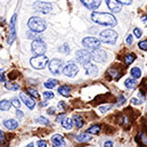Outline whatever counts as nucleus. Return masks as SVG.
<instances>
[{
    "instance_id": "1",
    "label": "nucleus",
    "mask_w": 147,
    "mask_h": 147,
    "mask_svg": "<svg viewBox=\"0 0 147 147\" xmlns=\"http://www.w3.org/2000/svg\"><path fill=\"white\" fill-rule=\"evenodd\" d=\"M91 20L100 25H104V26H110L113 28L117 24L116 22V18L110 14V13H99V11H94L91 14Z\"/></svg>"
},
{
    "instance_id": "2",
    "label": "nucleus",
    "mask_w": 147,
    "mask_h": 147,
    "mask_svg": "<svg viewBox=\"0 0 147 147\" xmlns=\"http://www.w3.org/2000/svg\"><path fill=\"white\" fill-rule=\"evenodd\" d=\"M28 25H29V28H30V30H31L32 32H37V33L38 32L45 31L46 28H47L46 22H45L42 18L36 17V16H33V17H31V18L29 20Z\"/></svg>"
},
{
    "instance_id": "3",
    "label": "nucleus",
    "mask_w": 147,
    "mask_h": 147,
    "mask_svg": "<svg viewBox=\"0 0 147 147\" xmlns=\"http://www.w3.org/2000/svg\"><path fill=\"white\" fill-rule=\"evenodd\" d=\"M30 63H31V65H32L34 69H37V70H42V69H45V67L47 66V64H48V57H47L46 55H39V56H36V57L31 58Z\"/></svg>"
},
{
    "instance_id": "4",
    "label": "nucleus",
    "mask_w": 147,
    "mask_h": 147,
    "mask_svg": "<svg viewBox=\"0 0 147 147\" xmlns=\"http://www.w3.org/2000/svg\"><path fill=\"white\" fill-rule=\"evenodd\" d=\"M100 40L105 43H110V45H114L117 40V33L113 30H105L100 33Z\"/></svg>"
},
{
    "instance_id": "5",
    "label": "nucleus",
    "mask_w": 147,
    "mask_h": 147,
    "mask_svg": "<svg viewBox=\"0 0 147 147\" xmlns=\"http://www.w3.org/2000/svg\"><path fill=\"white\" fill-rule=\"evenodd\" d=\"M82 45L86 48H88V49L95 50V49H97V48L100 47V40L92 37H87L82 40Z\"/></svg>"
},
{
    "instance_id": "6",
    "label": "nucleus",
    "mask_w": 147,
    "mask_h": 147,
    "mask_svg": "<svg viewBox=\"0 0 147 147\" xmlns=\"http://www.w3.org/2000/svg\"><path fill=\"white\" fill-rule=\"evenodd\" d=\"M33 8L36 11H39L41 14H48L53 9V5L49 2H43V1H37L33 3Z\"/></svg>"
},
{
    "instance_id": "7",
    "label": "nucleus",
    "mask_w": 147,
    "mask_h": 147,
    "mask_svg": "<svg viewBox=\"0 0 147 147\" xmlns=\"http://www.w3.org/2000/svg\"><path fill=\"white\" fill-rule=\"evenodd\" d=\"M31 49H32V53L33 54H36L37 56L39 55H43L45 53H46V45H45V42L41 40V39H39V40H34L33 42H32V46H31Z\"/></svg>"
},
{
    "instance_id": "8",
    "label": "nucleus",
    "mask_w": 147,
    "mask_h": 147,
    "mask_svg": "<svg viewBox=\"0 0 147 147\" xmlns=\"http://www.w3.org/2000/svg\"><path fill=\"white\" fill-rule=\"evenodd\" d=\"M48 65H49V70L54 74H61L63 72L64 64H63V61L61 59H53Z\"/></svg>"
},
{
    "instance_id": "9",
    "label": "nucleus",
    "mask_w": 147,
    "mask_h": 147,
    "mask_svg": "<svg viewBox=\"0 0 147 147\" xmlns=\"http://www.w3.org/2000/svg\"><path fill=\"white\" fill-rule=\"evenodd\" d=\"M76 59L78 62H80L81 64H87V63H90L91 61V54L84 49H81V50H78L76 51Z\"/></svg>"
},
{
    "instance_id": "10",
    "label": "nucleus",
    "mask_w": 147,
    "mask_h": 147,
    "mask_svg": "<svg viewBox=\"0 0 147 147\" xmlns=\"http://www.w3.org/2000/svg\"><path fill=\"white\" fill-rule=\"evenodd\" d=\"M78 71H79V67H78V65L74 62H69L63 67V73L65 74L66 76H70V78L74 76L75 74L78 73Z\"/></svg>"
},
{
    "instance_id": "11",
    "label": "nucleus",
    "mask_w": 147,
    "mask_h": 147,
    "mask_svg": "<svg viewBox=\"0 0 147 147\" xmlns=\"http://www.w3.org/2000/svg\"><path fill=\"white\" fill-rule=\"evenodd\" d=\"M91 58H92L94 61H96L97 63H104V62H106V59H107V55H106V53H105L104 50L97 48V49L92 50Z\"/></svg>"
},
{
    "instance_id": "12",
    "label": "nucleus",
    "mask_w": 147,
    "mask_h": 147,
    "mask_svg": "<svg viewBox=\"0 0 147 147\" xmlns=\"http://www.w3.org/2000/svg\"><path fill=\"white\" fill-rule=\"evenodd\" d=\"M15 23H16V15H13L11 21H10V25H9V38L7 40L8 45H11L13 41L16 38V31H15Z\"/></svg>"
},
{
    "instance_id": "13",
    "label": "nucleus",
    "mask_w": 147,
    "mask_h": 147,
    "mask_svg": "<svg viewBox=\"0 0 147 147\" xmlns=\"http://www.w3.org/2000/svg\"><path fill=\"white\" fill-rule=\"evenodd\" d=\"M106 1V5H107V7L110 8L111 11H113V13H120L121 11V9H122V3L121 2H119L117 0H105Z\"/></svg>"
},
{
    "instance_id": "14",
    "label": "nucleus",
    "mask_w": 147,
    "mask_h": 147,
    "mask_svg": "<svg viewBox=\"0 0 147 147\" xmlns=\"http://www.w3.org/2000/svg\"><path fill=\"white\" fill-rule=\"evenodd\" d=\"M20 97H21V100H23V103H24L30 110H33V109H34L36 102L33 100V98H31V97H30L29 95H26L25 92H21Z\"/></svg>"
},
{
    "instance_id": "15",
    "label": "nucleus",
    "mask_w": 147,
    "mask_h": 147,
    "mask_svg": "<svg viewBox=\"0 0 147 147\" xmlns=\"http://www.w3.org/2000/svg\"><path fill=\"white\" fill-rule=\"evenodd\" d=\"M51 143H53V147H65V140L63 138V136L56 134L51 137Z\"/></svg>"
},
{
    "instance_id": "16",
    "label": "nucleus",
    "mask_w": 147,
    "mask_h": 147,
    "mask_svg": "<svg viewBox=\"0 0 147 147\" xmlns=\"http://www.w3.org/2000/svg\"><path fill=\"white\" fill-rule=\"evenodd\" d=\"M81 2L88 8V9H97L100 6L102 0H81Z\"/></svg>"
},
{
    "instance_id": "17",
    "label": "nucleus",
    "mask_w": 147,
    "mask_h": 147,
    "mask_svg": "<svg viewBox=\"0 0 147 147\" xmlns=\"http://www.w3.org/2000/svg\"><path fill=\"white\" fill-rule=\"evenodd\" d=\"M83 67H84L86 72L89 74V75H91V76H95V75H97V73H98V69L95 65L90 64V63L83 64Z\"/></svg>"
},
{
    "instance_id": "18",
    "label": "nucleus",
    "mask_w": 147,
    "mask_h": 147,
    "mask_svg": "<svg viewBox=\"0 0 147 147\" xmlns=\"http://www.w3.org/2000/svg\"><path fill=\"white\" fill-rule=\"evenodd\" d=\"M3 124H5V127H6L7 129H10V130H14V129H16V128L18 127L17 121H15V120H10V119L3 121Z\"/></svg>"
},
{
    "instance_id": "19",
    "label": "nucleus",
    "mask_w": 147,
    "mask_h": 147,
    "mask_svg": "<svg viewBox=\"0 0 147 147\" xmlns=\"http://www.w3.org/2000/svg\"><path fill=\"white\" fill-rule=\"evenodd\" d=\"M70 91H71V88H70L69 86H62V87L58 88L59 95H62V96H64V97H69L70 94H71Z\"/></svg>"
},
{
    "instance_id": "20",
    "label": "nucleus",
    "mask_w": 147,
    "mask_h": 147,
    "mask_svg": "<svg viewBox=\"0 0 147 147\" xmlns=\"http://www.w3.org/2000/svg\"><path fill=\"white\" fill-rule=\"evenodd\" d=\"M99 131H100V125H98V124H94V125H91V127L88 128L87 134H90V135H98Z\"/></svg>"
},
{
    "instance_id": "21",
    "label": "nucleus",
    "mask_w": 147,
    "mask_h": 147,
    "mask_svg": "<svg viewBox=\"0 0 147 147\" xmlns=\"http://www.w3.org/2000/svg\"><path fill=\"white\" fill-rule=\"evenodd\" d=\"M124 84H125L127 88H129V89H134V88H136V86H137V80L134 79V78L127 79L125 82H124Z\"/></svg>"
},
{
    "instance_id": "22",
    "label": "nucleus",
    "mask_w": 147,
    "mask_h": 147,
    "mask_svg": "<svg viewBox=\"0 0 147 147\" xmlns=\"http://www.w3.org/2000/svg\"><path fill=\"white\" fill-rule=\"evenodd\" d=\"M61 123H62V125H63V128H65V129H67V130H70V129H72V120L70 119V117H64L62 121H61Z\"/></svg>"
},
{
    "instance_id": "23",
    "label": "nucleus",
    "mask_w": 147,
    "mask_h": 147,
    "mask_svg": "<svg viewBox=\"0 0 147 147\" xmlns=\"http://www.w3.org/2000/svg\"><path fill=\"white\" fill-rule=\"evenodd\" d=\"M73 122H74V124H75L76 128H82V125H83L82 116H80V115H78V114H75V115L73 116Z\"/></svg>"
},
{
    "instance_id": "24",
    "label": "nucleus",
    "mask_w": 147,
    "mask_h": 147,
    "mask_svg": "<svg viewBox=\"0 0 147 147\" xmlns=\"http://www.w3.org/2000/svg\"><path fill=\"white\" fill-rule=\"evenodd\" d=\"M10 106H11V103L9 100L3 99V100L0 102V110L1 111H8L10 109Z\"/></svg>"
},
{
    "instance_id": "25",
    "label": "nucleus",
    "mask_w": 147,
    "mask_h": 147,
    "mask_svg": "<svg viewBox=\"0 0 147 147\" xmlns=\"http://www.w3.org/2000/svg\"><path fill=\"white\" fill-rule=\"evenodd\" d=\"M57 80H55V79H49L47 82H45V87L46 88H48V89H51V88H55L56 86H57Z\"/></svg>"
},
{
    "instance_id": "26",
    "label": "nucleus",
    "mask_w": 147,
    "mask_h": 147,
    "mask_svg": "<svg viewBox=\"0 0 147 147\" xmlns=\"http://www.w3.org/2000/svg\"><path fill=\"white\" fill-rule=\"evenodd\" d=\"M91 139V137L88 135V134H81V135H78L76 136V140L78 142H89Z\"/></svg>"
},
{
    "instance_id": "27",
    "label": "nucleus",
    "mask_w": 147,
    "mask_h": 147,
    "mask_svg": "<svg viewBox=\"0 0 147 147\" xmlns=\"http://www.w3.org/2000/svg\"><path fill=\"white\" fill-rule=\"evenodd\" d=\"M131 76L134 78V79H139L140 76H142V71H140V69L139 67H134L132 70H131Z\"/></svg>"
},
{
    "instance_id": "28",
    "label": "nucleus",
    "mask_w": 147,
    "mask_h": 147,
    "mask_svg": "<svg viewBox=\"0 0 147 147\" xmlns=\"http://www.w3.org/2000/svg\"><path fill=\"white\" fill-rule=\"evenodd\" d=\"M135 59H136V56H135L134 54H127V55L124 56V62H125L127 65H130Z\"/></svg>"
},
{
    "instance_id": "29",
    "label": "nucleus",
    "mask_w": 147,
    "mask_h": 147,
    "mask_svg": "<svg viewBox=\"0 0 147 147\" xmlns=\"http://www.w3.org/2000/svg\"><path fill=\"white\" fill-rule=\"evenodd\" d=\"M6 88L8 90H13V91H16L20 89V86L17 83H13V82H7L6 83Z\"/></svg>"
},
{
    "instance_id": "30",
    "label": "nucleus",
    "mask_w": 147,
    "mask_h": 147,
    "mask_svg": "<svg viewBox=\"0 0 147 147\" xmlns=\"http://www.w3.org/2000/svg\"><path fill=\"white\" fill-rule=\"evenodd\" d=\"M119 73H120V72H119L117 70H113V69L109 70V74H110V76L114 78L115 80H119V79L121 78V75H122V74H119Z\"/></svg>"
},
{
    "instance_id": "31",
    "label": "nucleus",
    "mask_w": 147,
    "mask_h": 147,
    "mask_svg": "<svg viewBox=\"0 0 147 147\" xmlns=\"http://www.w3.org/2000/svg\"><path fill=\"white\" fill-rule=\"evenodd\" d=\"M28 92H29L33 98H37V99L39 98V92H38L36 89H33V88H29V89H28Z\"/></svg>"
},
{
    "instance_id": "32",
    "label": "nucleus",
    "mask_w": 147,
    "mask_h": 147,
    "mask_svg": "<svg viewBox=\"0 0 147 147\" xmlns=\"http://www.w3.org/2000/svg\"><path fill=\"white\" fill-rule=\"evenodd\" d=\"M59 51H62V53H64V54H70V47H69V45L67 43H65V45H63L61 48H59Z\"/></svg>"
},
{
    "instance_id": "33",
    "label": "nucleus",
    "mask_w": 147,
    "mask_h": 147,
    "mask_svg": "<svg viewBox=\"0 0 147 147\" xmlns=\"http://www.w3.org/2000/svg\"><path fill=\"white\" fill-rule=\"evenodd\" d=\"M54 96H55V95H54L51 91H45V92H43V97H45V99H46V100L54 98Z\"/></svg>"
},
{
    "instance_id": "34",
    "label": "nucleus",
    "mask_w": 147,
    "mask_h": 147,
    "mask_svg": "<svg viewBox=\"0 0 147 147\" xmlns=\"http://www.w3.org/2000/svg\"><path fill=\"white\" fill-rule=\"evenodd\" d=\"M37 122H38V123H41V124H48V123H49V121H48L46 117H43V116H40V117H38Z\"/></svg>"
},
{
    "instance_id": "35",
    "label": "nucleus",
    "mask_w": 147,
    "mask_h": 147,
    "mask_svg": "<svg viewBox=\"0 0 147 147\" xmlns=\"http://www.w3.org/2000/svg\"><path fill=\"white\" fill-rule=\"evenodd\" d=\"M10 103H11V105H13L14 107H16L17 110H18V109H20V106H21V102H20L18 99H16V98H14Z\"/></svg>"
},
{
    "instance_id": "36",
    "label": "nucleus",
    "mask_w": 147,
    "mask_h": 147,
    "mask_svg": "<svg viewBox=\"0 0 147 147\" xmlns=\"http://www.w3.org/2000/svg\"><path fill=\"white\" fill-rule=\"evenodd\" d=\"M138 46H139V48H140L142 50H146L147 49V41H140Z\"/></svg>"
},
{
    "instance_id": "37",
    "label": "nucleus",
    "mask_w": 147,
    "mask_h": 147,
    "mask_svg": "<svg viewBox=\"0 0 147 147\" xmlns=\"http://www.w3.org/2000/svg\"><path fill=\"white\" fill-rule=\"evenodd\" d=\"M111 109H112V105H106V106H100V107H99V111H100L102 113H104V112L111 110Z\"/></svg>"
},
{
    "instance_id": "38",
    "label": "nucleus",
    "mask_w": 147,
    "mask_h": 147,
    "mask_svg": "<svg viewBox=\"0 0 147 147\" xmlns=\"http://www.w3.org/2000/svg\"><path fill=\"white\" fill-rule=\"evenodd\" d=\"M134 33H135V36H136L137 38L142 37V30H140V29H138V28L134 30Z\"/></svg>"
},
{
    "instance_id": "39",
    "label": "nucleus",
    "mask_w": 147,
    "mask_h": 147,
    "mask_svg": "<svg viewBox=\"0 0 147 147\" xmlns=\"http://www.w3.org/2000/svg\"><path fill=\"white\" fill-rule=\"evenodd\" d=\"M125 43H127L128 46H130V45L132 43V36H131V34H128V37L125 39Z\"/></svg>"
},
{
    "instance_id": "40",
    "label": "nucleus",
    "mask_w": 147,
    "mask_h": 147,
    "mask_svg": "<svg viewBox=\"0 0 147 147\" xmlns=\"http://www.w3.org/2000/svg\"><path fill=\"white\" fill-rule=\"evenodd\" d=\"M37 145L39 147H47V142H45V140H39L37 143Z\"/></svg>"
},
{
    "instance_id": "41",
    "label": "nucleus",
    "mask_w": 147,
    "mask_h": 147,
    "mask_svg": "<svg viewBox=\"0 0 147 147\" xmlns=\"http://www.w3.org/2000/svg\"><path fill=\"white\" fill-rule=\"evenodd\" d=\"M119 100H120V102H117V105H122V104L125 102V98H124V96H122V95H121V96L119 97Z\"/></svg>"
},
{
    "instance_id": "42",
    "label": "nucleus",
    "mask_w": 147,
    "mask_h": 147,
    "mask_svg": "<svg viewBox=\"0 0 147 147\" xmlns=\"http://www.w3.org/2000/svg\"><path fill=\"white\" fill-rule=\"evenodd\" d=\"M0 143H1V144L5 143V134H3L1 130H0Z\"/></svg>"
},
{
    "instance_id": "43",
    "label": "nucleus",
    "mask_w": 147,
    "mask_h": 147,
    "mask_svg": "<svg viewBox=\"0 0 147 147\" xmlns=\"http://www.w3.org/2000/svg\"><path fill=\"white\" fill-rule=\"evenodd\" d=\"M117 1L121 3H124V5H130L132 2V0H117Z\"/></svg>"
},
{
    "instance_id": "44",
    "label": "nucleus",
    "mask_w": 147,
    "mask_h": 147,
    "mask_svg": "<svg viewBox=\"0 0 147 147\" xmlns=\"http://www.w3.org/2000/svg\"><path fill=\"white\" fill-rule=\"evenodd\" d=\"M58 107H59L61 110H64V109L66 107V105H65L64 102H59V103H58Z\"/></svg>"
},
{
    "instance_id": "45",
    "label": "nucleus",
    "mask_w": 147,
    "mask_h": 147,
    "mask_svg": "<svg viewBox=\"0 0 147 147\" xmlns=\"http://www.w3.org/2000/svg\"><path fill=\"white\" fill-rule=\"evenodd\" d=\"M64 117H65V116H64V113H62V114H59V115L57 116V119H56V121H57V122H61V121H62V120H63Z\"/></svg>"
},
{
    "instance_id": "46",
    "label": "nucleus",
    "mask_w": 147,
    "mask_h": 147,
    "mask_svg": "<svg viewBox=\"0 0 147 147\" xmlns=\"http://www.w3.org/2000/svg\"><path fill=\"white\" fill-rule=\"evenodd\" d=\"M16 115H17V117H18V119H22V117L24 116V114H23V113H22L20 110L16 111Z\"/></svg>"
},
{
    "instance_id": "47",
    "label": "nucleus",
    "mask_w": 147,
    "mask_h": 147,
    "mask_svg": "<svg viewBox=\"0 0 147 147\" xmlns=\"http://www.w3.org/2000/svg\"><path fill=\"white\" fill-rule=\"evenodd\" d=\"M0 82H5V75H3V71H0Z\"/></svg>"
},
{
    "instance_id": "48",
    "label": "nucleus",
    "mask_w": 147,
    "mask_h": 147,
    "mask_svg": "<svg viewBox=\"0 0 147 147\" xmlns=\"http://www.w3.org/2000/svg\"><path fill=\"white\" fill-rule=\"evenodd\" d=\"M55 109L54 107H50L49 110H48V114H50V115H53V114H55Z\"/></svg>"
},
{
    "instance_id": "49",
    "label": "nucleus",
    "mask_w": 147,
    "mask_h": 147,
    "mask_svg": "<svg viewBox=\"0 0 147 147\" xmlns=\"http://www.w3.org/2000/svg\"><path fill=\"white\" fill-rule=\"evenodd\" d=\"M142 21H143V23L147 26V15L146 16H143V17H142Z\"/></svg>"
},
{
    "instance_id": "50",
    "label": "nucleus",
    "mask_w": 147,
    "mask_h": 147,
    "mask_svg": "<svg viewBox=\"0 0 147 147\" xmlns=\"http://www.w3.org/2000/svg\"><path fill=\"white\" fill-rule=\"evenodd\" d=\"M140 103H142V100H138V99H136V98L132 99V104H137V105H138V104H140Z\"/></svg>"
},
{
    "instance_id": "51",
    "label": "nucleus",
    "mask_w": 147,
    "mask_h": 147,
    "mask_svg": "<svg viewBox=\"0 0 147 147\" xmlns=\"http://www.w3.org/2000/svg\"><path fill=\"white\" fill-rule=\"evenodd\" d=\"M104 147H113V143H112V142H106Z\"/></svg>"
},
{
    "instance_id": "52",
    "label": "nucleus",
    "mask_w": 147,
    "mask_h": 147,
    "mask_svg": "<svg viewBox=\"0 0 147 147\" xmlns=\"http://www.w3.org/2000/svg\"><path fill=\"white\" fill-rule=\"evenodd\" d=\"M41 105H42V106H46V105H47V102H43Z\"/></svg>"
},
{
    "instance_id": "53",
    "label": "nucleus",
    "mask_w": 147,
    "mask_h": 147,
    "mask_svg": "<svg viewBox=\"0 0 147 147\" xmlns=\"http://www.w3.org/2000/svg\"><path fill=\"white\" fill-rule=\"evenodd\" d=\"M26 147H33V144H29V145H28Z\"/></svg>"
}]
</instances>
